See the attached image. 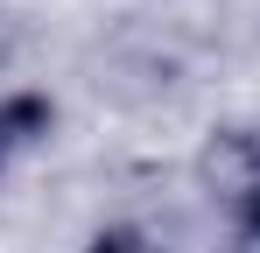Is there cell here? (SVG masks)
Returning a JSON list of instances; mask_svg holds the SVG:
<instances>
[{
    "instance_id": "1",
    "label": "cell",
    "mask_w": 260,
    "mask_h": 253,
    "mask_svg": "<svg viewBox=\"0 0 260 253\" xmlns=\"http://www.w3.org/2000/svg\"><path fill=\"white\" fill-rule=\"evenodd\" d=\"M204 176H211V190H225V197L239 204L260 183V134H218L211 155H204Z\"/></svg>"
},
{
    "instance_id": "2",
    "label": "cell",
    "mask_w": 260,
    "mask_h": 253,
    "mask_svg": "<svg viewBox=\"0 0 260 253\" xmlns=\"http://www.w3.org/2000/svg\"><path fill=\"white\" fill-rule=\"evenodd\" d=\"M43 126H49V99H7L0 106V169H7V155L21 141H36Z\"/></svg>"
},
{
    "instance_id": "3",
    "label": "cell",
    "mask_w": 260,
    "mask_h": 253,
    "mask_svg": "<svg viewBox=\"0 0 260 253\" xmlns=\"http://www.w3.org/2000/svg\"><path fill=\"white\" fill-rule=\"evenodd\" d=\"M239 253H260V183L239 197Z\"/></svg>"
},
{
    "instance_id": "4",
    "label": "cell",
    "mask_w": 260,
    "mask_h": 253,
    "mask_svg": "<svg viewBox=\"0 0 260 253\" xmlns=\"http://www.w3.org/2000/svg\"><path fill=\"white\" fill-rule=\"evenodd\" d=\"M91 253H148V246H141V232H99Z\"/></svg>"
}]
</instances>
